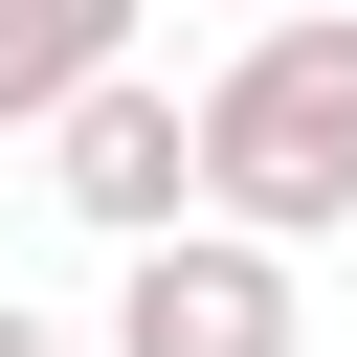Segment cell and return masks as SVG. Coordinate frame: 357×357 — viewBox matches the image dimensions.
I'll return each mask as SVG.
<instances>
[{"label":"cell","instance_id":"4","mask_svg":"<svg viewBox=\"0 0 357 357\" xmlns=\"http://www.w3.org/2000/svg\"><path fill=\"white\" fill-rule=\"evenodd\" d=\"M134 67V0H0V134H67Z\"/></svg>","mask_w":357,"mask_h":357},{"label":"cell","instance_id":"3","mask_svg":"<svg viewBox=\"0 0 357 357\" xmlns=\"http://www.w3.org/2000/svg\"><path fill=\"white\" fill-rule=\"evenodd\" d=\"M45 201H67V223H112V245H178V223H201V89L112 67V89L45 134Z\"/></svg>","mask_w":357,"mask_h":357},{"label":"cell","instance_id":"1","mask_svg":"<svg viewBox=\"0 0 357 357\" xmlns=\"http://www.w3.org/2000/svg\"><path fill=\"white\" fill-rule=\"evenodd\" d=\"M201 223H245V245L357 223V22L335 0H290V22H245L201 67Z\"/></svg>","mask_w":357,"mask_h":357},{"label":"cell","instance_id":"2","mask_svg":"<svg viewBox=\"0 0 357 357\" xmlns=\"http://www.w3.org/2000/svg\"><path fill=\"white\" fill-rule=\"evenodd\" d=\"M112 357H312V290H290V245L178 223V245L112 268Z\"/></svg>","mask_w":357,"mask_h":357},{"label":"cell","instance_id":"5","mask_svg":"<svg viewBox=\"0 0 357 357\" xmlns=\"http://www.w3.org/2000/svg\"><path fill=\"white\" fill-rule=\"evenodd\" d=\"M0 357H67V335H45V312H22V290H0Z\"/></svg>","mask_w":357,"mask_h":357}]
</instances>
